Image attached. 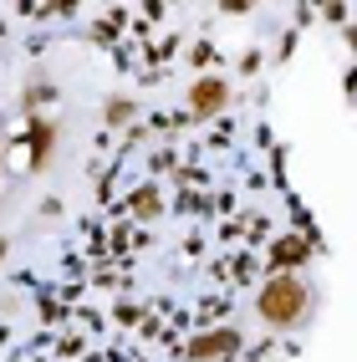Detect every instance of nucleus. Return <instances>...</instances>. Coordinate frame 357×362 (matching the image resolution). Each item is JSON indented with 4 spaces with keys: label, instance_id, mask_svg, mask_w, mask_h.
<instances>
[{
    "label": "nucleus",
    "instance_id": "obj_3",
    "mask_svg": "<svg viewBox=\"0 0 357 362\" xmlns=\"http://www.w3.org/2000/svg\"><path fill=\"white\" fill-rule=\"evenodd\" d=\"M235 347H240V337H235V332H214V337H199V342H189V357H225V352H235Z\"/></svg>",
    "mask_w": 357,
    "mask_h": 362
},
{
    "label": "nucleus",
    "instance_id": "obj_4",
    "mask_svg": "<svg viewBox=\"0 0 357 362\" xmlns=\"http://www.w3.org/2000/svg\"><path fill=\"white\" fill-rule=\"evenodd\" d=\"M31 143H36L31 168H46V153H52V123H31Z\"/></svg>",
    "mask_w": 357,
    "mask_h": 362
},
{
    "label": "nucleus",
    "instance_id": "obj_5",
    "mask_svg": "<svg viewBox=\"0 0 357 362\" xmlns=\"http://www.w3.org/2000/svg\"><path fill=\"white\" fill-rule=\"evenodd\" d=\"M276 255H281V260H301V255H306V245H301V240H281Z\"/></svg>",
    "mask_w": 357,
    "mask_h": 362
},
{
    "label": "nucleus",
    "instance_id": "obj_6",
    "mask_svg": "<svg viewBox=\"0 0 357 362\" xmlns=\"http://www.w3.org/2000/svg\"><path fill=\"white\" fill-rule=\"evenodd\" d=\"M128 117H133V103H112L107 107V123H128Z\"/></svg>",
    "mask_w": 357,
    "mask_h": 362
},
{
    "label": "nucleus",
    "instance_id": "obj_1",
    "mask_svg": "<svg viewBox=\"0 0 357 362\" xmlns=\"http://www.w3.org/2000/svg\"><path fill=\"white\" fill-rule=\"evenodd\" d=\"M255 311H260L271 327L296 332V327L306 322V311H312V291H306L301 276H271L266 286H260V296H255Z\"/></svg>",
    "mask_w": 357,
    "mask_h": 362
},
{
    "label": "nucleus",
    "instance_id": "obj_7",
    "mask_svg": "<svg viewBox=\"0 0 357 362\" xmlns=\"http://www.w3.org/2000/svg\"><path fill=\"white\" fill-rule=\"evenodd\" d=\"M0 260H6V240H0Z\"/></svg>",
    "mask_w": 357,
    "mask_h": 362
},
{
    "label": "nucleus",
    "instance_id": "obj_2",
    "mask_svg": "<svg viewBox=\"0 0 357 362\" xmlns=\"http://www.w3.org/2000/svg\"><path fill=\"white\" fill-rule=\"evenodd\" d=\"M225 103H230V87L220 77H204V82L189 87V112H194V117H214Z\"/></svg>",
    "mask_w": 357,
    "mask_h": 362
}]
</instances>
